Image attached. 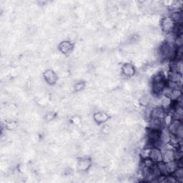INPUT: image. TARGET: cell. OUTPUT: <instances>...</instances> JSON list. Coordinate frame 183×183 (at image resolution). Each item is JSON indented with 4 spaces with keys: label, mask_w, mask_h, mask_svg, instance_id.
<instances>
[{
    "label": "cell",
    "mask_w": 183,
    "mask_h": 183,
    "mask_svg": "<svg viewBox=\"0 0 183 183\" xmlns=\"http://www.w3.org/2000/svg\"><path fill=\"white\" fill-rule=\"evenodd\" d=\"M160 52L162 56L164 58L171 59L174 58L177 54V49L172 43L167 42L162 46Z\"/></svg>",
    "instance_id": "1"
},
{
    "label": "cell",
    "mask_w": 183,
    "mask_h": 183,
    "mask_svg": "<svg viewBox=\"0 0 183 183\" xmlns=\"http://www.w3.org/2000/svg\"><path fill=\"white\" fill-rule=\"evenodd\" d=\"M169 132L174 135L177 136L180 138L182 137V125L181 121L179 120H175L171 122L170 127H169Z\"/></svg>",
    "instance_id": "2"
},
{
    "label": "cell",
    "mask_w": 183,
    "mask_h": 183,
    "mask_svg": "<svg viewBox=\"0 0 183 183\" xmlns=\"http://www.w3.org/2000/svg\"><path fill=\"white\" fill-rule=\"evenodd\" d=\"M166 85V82L164 81L163 77H162L161 75L157 76L155 77L154 81H153L152 84V89L155 93L159 94L162 92L164 90V87Z\"/></svg>",
    "instance_id": "3"
},
{
    "label": "cell",
    "mask_w": 183,
    "mask_h": 183,
    "mask_svg": "<svg viewBox=\"0 0 183 183\" xmlns=\"http://www.w3.org/2000/svg\"><path fill=\"white\" fill-rule=\"evenodd\" d=\"M148 157H150L153 162H161L162 160V155L158 149L154 148L149 151Z\"/></svg>",
    "instance_id": "4"
},
{
    "label": "cell",
    "mask_w": 183,
    "mask_h": 183,
    "mask_svg": "<svg viewBox=\"0 0 183 183\" xmlns=\"http://www.w3.org/2000/svg\"><path fill=\"white\" fill-rule=\"evenodd\" d=\"M162 27L164 31L170 32L175 28V22L170 17H165L162 22Z\"/></svg>",
    "instance_id": "5"
},
{
    "label": "cell",
    "mask_w": 183,
    "mask_h": 183,
    "mask_svg": "<svg viewBox=\"0 0 183 183\" xmlns=\"http://www.w3.org/2000/svg\"><path fill=\"white\" fill-rule=\"evenodd\" d=\"M151 116L152 119H157V120H162V118L164 117L165 116V112L164 109L162 107H156V108L153 109L151 113Z\"/></svg>",
    "instance_id": "6"
},
{
    "label": "cell",
    "mask_w": 183,
    "mask_h": 183,
    "mask_svg": "<svg viewBox=\"0 0 183 183\" xmlns=\"http://www.w3.org/2000/svg\"><path fill=\"white\" fill-rule=\"evenodd\" d=\"M45 78L48 83L54 84L57 82V75L52 70H47L45 73Z\"/></svg>",
    "instance_id": "7"
},
{
    "label": "cell",
    "mask_w": 183,
    "mask_h": 183,
    "mask_svg": "<svg viewBox=\"0 0 183 183\" xmlns=\"http://www.w3.org/2000/svg\"><path fill=\"white\" fill-rule=\"evenodd\" d=\"M90 164H91V162L90 160L86 159V158L80 160V161L79 162V164H78L79 170L82 171H85L90 168Z\"/></svg>",
    "instance_id": "8"
},
{
    "label": "cell",
    "mask_w": 183,
    "mask_h": 183,
    "mask_svg": "<svg viewBox=\"0 0 183 183\" xmlns=\"http://www.w3.org/2000/svg\"><path fill=\"white\" fill-rule=\"evenodd\" d=\"M72 45L69 42H64L59 45V49H60L61 51L65 54L69 53V52L72 49Z\"/></svg>",
    "instance_id": "9"
},
{
    "label": "cell",
    "mask_w": 183,
    "mask_h": 183,
    "mask_svg": "<svg viewBox=\"0 0 183 183\" xmlns=\"http://www.w3.org/2000/svg\"><path fill=\"white\" fill-rule=\"evenodd\" d=\"M175 157V155L172 150H167L164 153V155H162V159L165 160L166 162L173 161Z\"/></svg>",
    "instance_id": "10"
},
{
    "label": "cell",
    "mask_w": 183,
    "mask_h": 183,
    "mask_svg": "<svg viewBox=\"0 0 183 183\" xmlns=\"http://www.w3.org/2000/svg\"><path fill=\"white\" fill-rule=\"evenodd\" d=\"M123 70V73L127 76H132V74H134V69L133 67V66L130 64H127L125 65L124 67L122 68Z\"/></svg>",
    "instance_id": "11"
},
{
    "label": "cell",
    "mask_w": 183,
    "mask_h": 183,
    "mask_svg": "<svg viewBox=\"0 0 183 183\" xmlns=\"http://www.w3.org/2000/svg\"><path fill=\"white\" fill-rule=\"evenodd\" d=\"M150 128L152 130H159L161 127V120H157V119H152V120L150 122Z\"/></svg>",
    "instance_id": "12"
},
{
    "label": "cell",
    "mask_w": 183,
    "mask_h": 183,
    "mask_svg": "<svg viewBox=\"0 0 183 183\" xmlns=\"http://www.w3.org/2000/svg\"><path fill=\"white\" fill-rule=\"evenodd\" d=\"M165 169L167 172H174L177 169V164L175 162H168L165 164Z\"/></svg>",
    "instance_id": "13"
},
{
    "label": "cell",
    "mask_w": 183,
    "mask_h": 183,
    "mask_svg": "<svg viewBox=\"0 0 183 183\" xmlns=\"http://www.w3.org/2000/svg\"><path fill=\"white\" fill-rule=\"evenodd\" d=\"M94 117H95V120L97 121V122L101 123L107 121V119H108V116L104 113H98L95 114Z\"/></svg>",
    "instance_id": "14"
},
{
    "label": "cell",
    "mask_w": 183,
    "mask_h": 183,
    "mask_svg": "<svg viewBox=\"0 0 183 183\" xmlns=\"http://www.w3.org/2000/svg\"><path fill=\"white\" fill-rule=\"evenodd\" d=\"M160 138H161L162 141L164 143H168V142H170L171 140V137H170V132L168 131H163L162 133L160 134Z\"/></svg>",
    "instance_id": "15"
},
{
    "label": "cell",
    "mask_w": 183,
    "mask_h": 183,
    "mask_svg": "<svg viewBox=\"0 0 183 183\" xmlns=\"http://www.w3.org/2000/svg\"><path fill=\"white\" fill-rule=\"evenodd\" d=\"M170 79L171 80V82H177V83L180 80H181V74L177 72H172V73H170Z\"/></svg>",
    "instance_id": "16"
},
{
    "label": "cell",
    "mask_w": 183,
    "mask_h": 183,
    "mask_svg": "<svg viewBox=\"0 0 183 183\" xmlns=\"http://www.w3.org/2000/svg\"><path fill=\"white\" fill-rule=\"evenodd\" d=\"M139 102H140L141 104L144 105V106H147V105L150 104V97L148 95H143V97H141Z\"/></svg>",
    "instance_id": "17"
},
{
    "label": "cell",
    "mask_w": 183,
    "mask_h": 183,
    "mask_svg": "<svg viewBox=\"0 0 183 183\" xmlns=\"http://www.w3.org/2000/svg\"><path fill=\"white\" fill-rule=\"evenodd\" d=\"M175 172L176 177L177 178H182L183 177V170L181 168L177 169V170L175 171Z\"/></svg>",
    "instance_id": "18"
},
{
    "label": "cell",
    "mask_w": 183,
    "mask_h": 183,
    "mask_svg": "<svg viewBox=\"0 0 183 183\" xmlns=\"http://www.w3.org/2000/svg\"><path fill=\"white\" fill-rule=\"evenodd\" d=\"M84 87V84L83 83H78L77 84H76V86H75V88H76L77 90H82V88Z\"/></svg>",
    "instance_id": "19"
}]
</instances>
